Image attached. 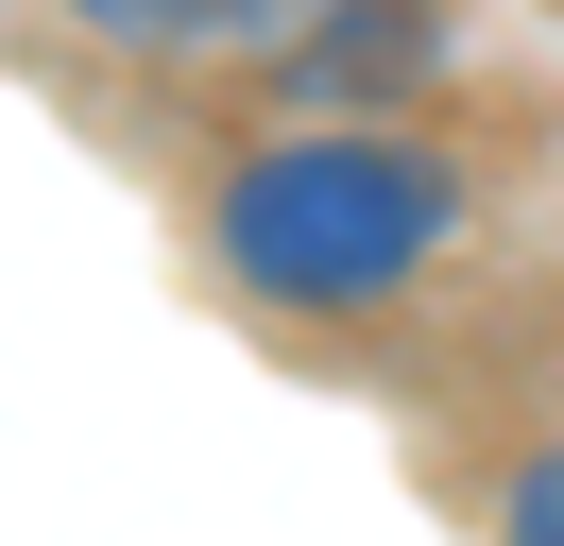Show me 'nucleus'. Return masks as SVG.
Here are the masks:
<instances>
[{
  "label": "nucleus",
  "instance_id": "f03ea898",
  "mask_svg": "<svg viewBox=\"0 0 564 546\" xmlns=\"http://www.w3.org/2000/svg\"><path fill=\"white\" fill-rule=\"evenodd\" d=\"M411 68H427V18H411V0H325L308 102H377V86H411Z\"/></svg>",
  "mask_w": 564,
  "mask_h": 546
},
{
  "label": "nucleus",
  "instance_id": "7ed1b4c3",
  "mask_svg": "<svg viewBox=\"0 0 564 546\" xmlns=\"http://www.w3.org/2000/svg\"><path fill=\"white\" fill-rule=\"evenodd\" d=\"M86 34H240L257 0H69Z\"/></svg>",
  "mask_w": 564,
  "mask_h": 546
},
{
  "label": "nucleus",
  "instance_id": "f257e3e1",
  "mask_svg": "<svg viewBox=\"0 0 564 546\" xmlns=\"http://www.w3.org/2000/svg\"><path fill=\"white\" fill-rule=\"evenodd\" d=\"M206 239H223V273L274 291V307H377L393 273L445 239V171L377 154V136H274V154L223 171Z\"/></svg>",
  "mask_w": 564,
  "mask_h": 546
},
{
  "label": "nucleus",
  "instance_id": "20e7f679",
  "mask_svg": "<svg viewBox=\"0 0 564 546\" xmlns=\"http://www.w3.org/2000/svg\"><path fill=\"white\" fill-rule=\"evenodd\" d=\"M496 529H513V546H564V461H530L513 495H496Z\"/></svg>",
  "mask_w": 564,
  "mask_h": 546
}]
</instances>
